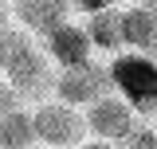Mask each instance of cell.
Wrapping results in <instances>:
<instances>
[{
	"label": "cell",
	"mask_w": 157,
	"mask_h": 149,
	"mask_svg": "<svg viewBox=\"0 0 157 149\" xmlns=\"http://www.w3.org/2000/svg\"><path fill=\"white\" fill-rule=\"evenodd\" d=\"M0 78L12 86L20 102H47L51 98V86H55V71L43 55V47H36L24 32H12L8 36V51H4V67H0Z\"/></svg>",
	"instance_id": "1"
},
{
	"label": "cell",
	"mask_w": 157,
	"mask_h": 149,
	"mask_svg": "<svg viewBox=\"0 0 157 149\" xmlns=\"http://www.w3.org/2000/svg\"><path fill=\"white\" fill-rule=\"evenodd\" d=\"M106 74L110 90L134 110V118H157V59L141 51H118Z\"/></svg>",
	"instance_id": "2"
},
{
	"label": "cell",
	"mask_w": 157,
	"mask_h": 149,
	"mask_svg": "<svg viewBox=\"0 0 157 149\" xmlns=\"http://www.w3.org/2000/svg\"><path fill=\"white\" fill-rule=\"evenodd\" d=\"M32 133H36L39 149H75L82 141V110H71V106H63L55 98H47V102H39L32 106Z\"/></svg>",
	"instance_id": "3"
},
{
	"label": "cell",
	"mask_w": 157,
	"mask_h": 149,
	"mask_svg": "<svg viewBox=\"0 0 157 149\" xmlns=\"http://www.w3.org/2000/svg\"><path fill=\"white\" fill-rule=\"evenodd\" d=\"M106 94H114L110 90V74H106V67H94V63L59 71L55 86H51V98L63 102V106H71V110H86L90 102L106 98Z\"/></svg>",
	"instance_id": "4"
},
{
	"label": "cell",
	"mask_w": 157,
	"mask_h": 149,
	"mask_svg": "<svg viewBox=\"0 0 157 149\" xmlns=\"http://www.w3.org/2000/svg\"><path fill=\"white\" fill-rule=\"evenodd\" d=\"M82 126H86V133H90L94 141L118 145V141H126V137L137 130V118H134V110H130L118 94H106V98H98V102H90V106L82 110Z\"/></svg>",
	"instance_id": "5"
},
{
	"label": "cell",
	"mask_w": 157,
	"mask_h": 149,
	"mask_svg": "<svg viewBox=\"0 0 157 149\" xmlns=\"http://www.w3.org/2000/svg\"><path fill=\"white\" fill-rule=\"evenodd\" d=\"M43 55H47V63L71 71V67H86L94 51H90V39H86V32H82V24L67 20V24L55 28L51 36H43Z\"/></svg>",
	"instance_id": "6"
},
{
	"label": "cell",
	"mask_w": 157,
	"mask_h": 149,
	"mask_svg": "<svg viewBox=\"0 0 157 149\" xmlns=\"http://www.w3.org/2000/svg\"><path fill=\"white\" fill-rule=\"evenodd\" d=\"M8 12L24 32H39V36H51L71 20V8L63 0H24V4H8Z\"/></svg>",
	"instance_id": "7"
},
{
	"label": "cell",
	"mask_w": 157,
	"mask_h": 149,
	"mask_svg": "<svg viewBox=\"0 0 157 149\" xmlns=\"http://www.w3.org/2000/svg\"><path fill=\"white\" fill-rule=\"evenodd\" d=\"M153 36H157V4H130V8H122V47L145 55Z\"/></svg>",
	"instance_id": "8"
},
{
	"label": "cell",
	"mask_w": 157,
	"mask_h": 149,
	"mask_svg": "<svg viewBox=\"0 0 157 149\" xmlns=\"http://www.w3.org/2000/svg\"><path fill=\"white\" fill-rule=\"evenodd\" d=\"M82 32L90 39V51H110V55H118L122 51V8L118 4H106V8L90 12L86 24H82Z\"/></svg>",
	"instance_id": "9"
},
{
	"label": "cell",
	"mask_w": 157,
	"mask_h": 149,
	"mask_svg": "<svg viewBox=\"0 0 157 149\" xmlns=\"http://www.w3.org/2000/svg\"><path fill=\"white\" fill-rule=\"evenodd\" d=\"M36 133H32V114L16 106L12 114L0 118V149H32Z\"/></svg>",
	"instance_id": "10"
},
{
	"label": "cell",
	"mask_w": 157,
	"mask_h": 149,
	"mask_svg": "<svg viewBox=\"0 0 157 149\" xmlns=\"http://www.w3.org/2000/svg\"><path fill=\"white\" fill-rule=\"evenodd\" d=\"M114 149H157V130L153 126H137L126 141H118Z\"/></svg>",
	"instance_id": "11"
},
{
	"label": "cell",
	"mask_w": 157,
	"mask_h": 149,
	"mask_svg": "<svg viewBox=\"0 0 157 149\" xmlns=\"http://www.w3.org/2000/svg\"><path fill=\"white\" fill-rule=\"evenodd\" d=\"M16 106H20V98L12 94V86H8V82L0 78V118H4V114H12Z\"/></svg>",
	"instance_id": "12"
},
{
	"label": "cell",
	"mask_w": 157,
	"mask_h": 149,
	"mask_svg": "<svg viewBox=\"0 0 157 149\" xmlns=\"http://www.w3.org/2000/svg\"><path fill=\"white\" fill-rule=\"evenodd\" d=\"M75 149H114V145H106V141H94V137H90V141H78Z\"/></svg>",
	"instance_id": "13"
},
{
	"label": "cell",
	"mask_w": 157,
	"mask_h": 149,
	"mask_svg": "<svg viewBox=\"0 0 157 149\" xmlns=\"http://www.w3.org/2000/svg\"><path fill=\"white\" fill-rule=\"evenodd\" d=\"M12 36V32H8ZM8 36H0V67H4V51H8Z\"/></svg>",
	"instance_id": "14"
},
{
	"label": "cell",
	"mask_w": 157,
	"mask_h": 149,
	"mask_svg": "<svg viewBox=\"0 0 157 149\" xmlns=\"http://www.w3.org/2000/svg\"><path fill=\"white\" fill-rule=\"evenodd\" d=\"M145 55H149V59L157 55V36H153V43H149V51H145Z\"/></svg>",
	"instance_id": "15"
}]
</instances>
